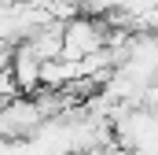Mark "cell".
I'll return each mask as SVG.
<instances>
[{
  "label": "cell",
  "instance_id": "3",
  "mask_svg": "<svg viewBox=\"0 0 158 155\" xmlns=\"http://www.w3.org/2000/svg\"><path fill=\"white\" fill-rule=\"evenodd\" d=\"M7 70L15 74V85L26 92V96H33L40 89V59L19 41L15 48H11V59H7Z\"/></svg>",
  "mask_w": 158,
  "mask_h": 155
},
{
  "label": "cell",
  "instance_id": "2",
  "mask_svg": "<svg viewBox=\"0 0 158 155\" xmlns=\"http://www.w3.org/2000/svg\"><path fill=\"white\" fill-rule=\"evenodd\" d=\"M44 122L37 107V96H11V100H0V140H22V137H33L37 126Z\"/></svg>",
  "mask_w": 158,
  "mask_h": 155
},
{
  "label": "cell",
  "instance_id": "5",
  "mask_svg": "<svg viewBox=\"0 0 158 155\" xmlns=\"http://www.w3.org/2000/svg\"><path fill=\"white\" fill-rule=\"evenodd\" d=\"M33 55H37L40 63L44 59H55V55H63V22H48V26H40L33 30L30 37L22 41Z\"/></svg>",
  "mask_w": 158,
  "mask_h": 155
},
{
  "label": "cell",
  "instance_id": "4",
  "mask_svg": "<svg viewBox=\"0 0 158 155\" xmlns=\"http://www.w3.org/2000/svg\"><path fill=\"white\" fill-rule=\"evenodd\" d=\"M77 78H81V63L77 59L55 55V59H44L40 63V89H66Z\"/></svg>",
  "mask_w": 158,
  "mask_h": 155
},
{
  "label": "cell",
  "instance_id": "1",
  "mask_svg": "<svg viewBox=\"0 0 158 155\" xmlns=\"http://www.w3.org/2000/svg\"><path fill=\"white\" fill-rule=\"evenodd\" d=\"M107 37H110V26L99 22V15H74L63 22V55L66 59H85L99 48H107Z\"/></svg>",
  "mask_w": 158,
  "mask_h": 155
}]
</instances>
